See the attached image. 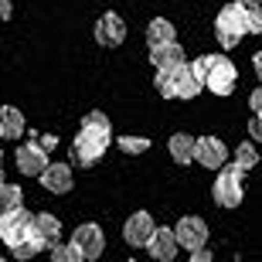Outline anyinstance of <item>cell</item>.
I'll list each match as a JSON object with an SVG mask.
<instances>
[{
    "instance_id": "8fae6325",
    "label": "cell",
    "mask_w": 262,
    "mask_h": 262,
    "mask_svg": "<svg viewBox=\"0 0 262 262\" xmlns=\"http://www.w3.org/2000/svg\"><path fill=\"white\" fill-rule=\"evenodd\" d=\"M72 242L82 249V255H85V259H99V255H102V249H106V235H102V228H99L96 222H85V225H78V228H75Z\"/></svg>"
},
{
    "instance_id": "603a6c76",
    "label": "cell",
    "mask_w": 262,
    "mask_h": 262,
    "mask_svg": "<svg viewBox=\"0 0 262 262\" xmlns=\"http://www.w3.org/2000/svg\"><path fill=\"white\" fill-rule=\"evenodd\" d=\"M17 204H24V191H20L17 184H0V211H7V208H17Z\"/></svg>"
},
{
    "instance_id": "e0dca14e",
    "label": "cell",
    "mask_w": 262,
    "mask_h": 262,
    "mask_svg": "<svg viewBox=\"0 0 262 262\" xmlns=\"http://www.w3.org/2000/svg\"><path fill=\"white\" fill-rule=\"evenodd\" d=\"M31 228L45 238V245H55L61 238V222L55 218V214L48 211H41V214H31Z\"/></svg>"
},
{
    "instance_id": "8992f818",
    "label": "cell",
    "mask_w": 262,
    "mask_h": 262,
    "mask_svg": "<svg viewBox=\"0 0 262 262\" xmlns=\"http://www.w3.org/2000/svg\"><path fill=\"white\" fill-rule=\"evenodd\" d=\"M28 225H31V214L24 211V204L0 211V238H4V245H7V249H14V245L24 238Z\"/></svg>"
},
{
    "instance_id": "5bb4252c",
    "label": "cell",
    "mask_w": 262,
    "mask_h": 262,
    "mask_svg": "<svg viewBox=\"0 0 262 262\" xmlns=\"http://www.w3.org/2000/svg\"><path fill=\"white\" fill-rule=\"evenodd\" d=\"M78 133H85L89 140H96V143H102V146L113 143V123H109V116L99 113V109H92V113L82 116V129H78Z\"/></svg>"
},
{
    "instance_id": "6da1fadb",
    "label": "cell",
    "mask_w": 262,
    "mask_h": 262,
    "mask_svg": "<svg viewBox=\"0 0 262 262\" xmlns=\"http://www.w3.org/2000/svg\"><path fill=\"white\" fill-rule=\"evenodd\" d=\"M238 82V68L225 55H204V89L211 96H232Z\"/></svg>"
},
{
    "instance_id": "9a60e30c",
    "label": "cell",
    "mask_w": 262,
    "mask_h": 262,
    "mask_svg": "<svg viewBox=\"0 0 262 262\" xmlns=\"http://www.w3.org/2000/svg\"><path fill=\"white\" fill-rule=\"evenodd\" d=\"M102 154H106V146L96 143V140H89L85 133H78L75 140H72V164L75 167H92L102 160Z\"/></svg>"
},
{
    "instance_id": "9c48e42d",
    "label": "cell",
    "mask_w": 262,
    "mask_h": 262,
    "mask_svg": "<svg viewBox=\"0 0 262 262\" xmlns=\"http://www.w3.org/2000/svg\"><path fill=\"white\" fill-rule=\"evenodd\" d=\"M123 38H126V24H123V17H119L116 10H106V14L96 20V41L102 45V48H119Z\"/></svg>"
},
{
    "instance_id": "7402d4cb",
    "label": "cell",
    "mask_w": 262,
    "mask_h": 262,
    "mask_svg": "<svg viewBox=\"0 0 262 262\" xmlns=\"http://www.w3.org/2000/svg\"><path fill=\"white\" fill-rule=\"evenodd\" d=\"M242 7V17H245V34H262V7L259 0H238Z\"/></svg>"
},
{
    "instance_id": "4316f807",
    "label": "cell",
    "mask_w": 262,
    "mask_h": 262,
    "mask_svg": "<svg viewBox=\"0 0 262 262\" xmlns=\"http://www.w3.org/2000/svg\"><path fill=\"white\" fill-rule=\"evenodd\" d=\"M119 150H123V154H146V150H150V140H146V136H119Z\"/></svg>"
},
{
    "instance_id": "cb8c5ba5",
    "label": "cell",
    "mask_w": 262,
    "mask_h": 262,
    "mask_svg": "<svg viewBox=\"0 0 262 262\" xmlns=\"http://www.w3.org/2000/svg\"><path fill=\"white\" fill-rule=\"evenodd\" d=\"M51 259L55 262H82L85 259V255H82V249H78L75 242H68V245H51Z\"/></svg>"
},
{
    "instance_id": "7c38bea8",
    "label": "cell",
    "mask_w": 262,
    "mask_h": 262,
    "mask_svg": "<svg viewBox=\"0 0 262 262\" xmlns=\"http://www.w3.org/2000/svg\"><path fill=\"white\" fill-rule=\"evenodd\" d=\"M38 181H41L45 191H51V194H68L72 184H75V181H72V167H68V164H48L38 174Z\"/></svg>"
},
{
    "instance_id": "2e32d148",
    "label": "cell",
    "mask_w": 262,
    "mask_h": 262,
    "mask_svg": "<svg viewBox=\"0 0 262 262\" xmlns=\"http://www.w3.org/2000/svg\"><path fill=\"white\" fill-rule=\"evenodd\" d=\"M150 61H154V68H177L184 65V48L177 41L157 45V48H150Z\"/></svg>"
},
{
    "instance_id": "ffe728a7",
    "label": "cell",
    "mask_w": 262,
    "mask_h": 262,
    "mask_svg": "<svg viewBox=\"0 0 262 262\" xmlns=\"http://www.w3.org/2000/svg\"><path fill=\"white\" fill-rule=\"evenodd\" d=\"M167 41H177V31L167 17H154L146 24V45L157 48V45H167Z\"/></svg>"
},
{
    "instance_id": "7a4b0ae2",
    "label": "cell",
    "mask_w": 262,
    "mask_h": 262,
    "mask_svg": "<svg viewBox=\"0 0 262 262\" xmlns=\"http://www.w3.org/2000/svg\"><path fill=\"white\" fill-rule=\"evenodd\" d=\"M242 177L245 170L238 164H228L225 160L218 167V181H214V201L222 204V208H238L245 198V187H242Z\"/></svg>"
},
{
    "instance_id": "52a82bcc",
    "label": "cell",
    "mask_w": 262,
    "mask_h": 262,
    "mask_svg": "<svg viewBox=\"0 0 262 262\" xmlns=\"http://www.w3.org/2000/svg\"><path fill=\"white\" fill-rule=\"evenodd\" d=\"M225 160H228V146L218 136H194V164L208 167V170H218Z\"/></svg>"
},
{
    "instance_id": "1f68e13d",
    "label": "cell",
    "mask_w": 262,
    "mask_h": 262,
    "mask_svg": "<svg viewBox=\"0 0 262 262\" xmlns=\"http://www.w3.org/2000/svg\"><path fill=\"white\" fill-rule=\"evenodd\" d=\"M252 68H255V75H259V82H262V51L252 55Z\"/></svg>"
},
{
    "instance_id": "277c9868",
    "label": "cell",
    "mask_w": 262,
    "mask_h": 262,
    "mask_svg": "<svg viewBox=\"0 0 262 262\" xmlns=\"http://www.w3.org/2000/svg\"><path fill=\"white\" fill-rule=\"evenodd\" d=\"M204 89V55L174 68V99H194Z\"/></svg>"
},
{
    "instance_id": "f1b7e54d",
    "label": "cell",
    "mask_w": 262,
    "mask_h": 262,
    "mask_svg": "<svg viewBox=\"0 0 262 262\" xmlns=\"http://www.w3.org/2000/svg\"><path fill=\"white\" fill-rule=\"evenodd\" d=\"M249 136H252L255 143H262V116H252V123H249Z\"/></svg>"
},
{
    "instance_id": "d6986e66",
    "label": "cell",
    "mask_w": 262,
    "mask_h": 262,
    "mask_svg": "<svg viewBox=\"0 0 262 262\" xmlns=\"http://www.w3.org/2000/svg\"><path fill=\"white\" fill-rule=\"evenodd\" d=\"M0 133L7 140H20L24 136V113L17 106H4L0 109Z\"/></svg>"
},
{
    "instance_id": "484cf974",
    "label": "cell",
    "mask_w": 262,
    "mask_h": 262,
    "mask_svg": "<svg viewBox=\"0 0 262 262\" xmlns=\"http://www.w3.org/2000/svg\"><path fill=\"white\" fill-rule=\"evenodd\" d=\"M157 92L164 99H174V68H157V78H154Z\"/></svg>"
},
{
    "instance_id": "5b68a950",
    "label": "cell",
    "mask_w": 262,
    "mask_h": 262,
    "mask_svg": "<svg viewBox=\"0 0 262 262\" xmlns=\"http://www.w3.org/2000/svg\"><path fill=\"white\" fill-rule=\"evenodd\" d=\"M174 238H177V249H187V252H194V249L208 245V225H204V218L184 214V218L174 225Z\"/></svg>"
},
{
    "instance_id": "d590c367",
    "label": "cell",
    "mask_w": 262,
    "mask_h": 262,
    "mask_svg": "<svg viewBox=\"0 0 262 262\" xmlns=\"http://www.w3.org/2000/svg\"><path fill=\"white\" fill-rule=\"evenodd\" d=\"M259 4H262V0H259Z\"/></svg>"
},
{
    "instance_id": "d6a6232c",
    "label": "cell",
    "mask_w": 262,
    "mask_h": 262,
    "mask_svg": "<svg viewBox=\"0 0 262 262\" xmlns=\"http://www.w3.org/2000/svg\"><path fill=\"white\" fill-rule=\"evenodd\" d=\"M38 143L45 146V150H55V143H58V136H41Z\"/></svg>"
},
{
    "instance_id": "f546056e",
    "label": "cell",
    "mask_w": 262,
    "mask_h": 262,
    "mask_svg": "<svg viewBox=\"0 0 262 262\" xmlns=\"http://www.w3.org/2000/svg\"><path fill=\"white\" fill-rule=\"evenodd\" d=\"M10 14H14V4H10V0H0V24L10 20Z\"/></svg>"
},
{
    "instance_id": "4dcf8cb0",
    "label": "cell",
    "mask_w": 262,
    "mask_h": 262,
    "mask_svg": "<svg viewBox=\"0 0 262 262\" xmlns=\"http://www.w3.org/2000/svg\"><path fill=\"white\" fill-rule=\"evenodd\" d=\"M191 259H194V262H211V252L201 245V249H194V252H191Z\"/></svg>"
},
{
    "instance_id": "83f0119b",
    "label": "cell",
    "mask_w": 262,
    "mask_h": 262,
    "mask_svg": "<svg viewBox=\"0 0 262 262\" xmlns=\"http://www.w3.org/2000/svg\"><path fill=\"white\" fill-rule=\"evenodd\" d=\"M249 106H252L255 116H262V82H259V89H255L252 96H249Z\"/></svg>"
},
{
    "instance_id": "4fadbf2b",
    "label": "cell",
    "mask_w": 262,
    "mask_h": 262,
    "mask_svg": "<svg viewBox=\"0 0 262 262\" xmlns=\"http://www.w3.org/2000/svg\"><path fill=\"white\" fill-rule=\"evenodd\" d=\"M154 228H157V225H154V218H150V214H146V211H136V214H129L126 225H123V238H126V245H133V249H143Z\"/></svg>"
},
{
    "instance_id": "ba28073f",
    "label": "cell",
    "mask_w": 262,
    "mask_h": 262,
    "mask_svg": "<svg viewBox=\"0 0 262 262\" xmlns=\"http://www.w3.org/2000/svg\"><path fill=\"white\" fill-rule=\"evenodd\" d=\"M14 164H17L20 174L28 177H38L45 167H48V150L38 143V140H31V143H20L17 154H14Z\"/></svg>"
},
{
    "instance_id": "d4e9b609",
    "label": "cell",
    "mask_w": 262,
    "mask_h": 262,
    "mask_svg": "<svg viewBox=\"0 0 262 262\" xmlns=\"http://www.w3.org/2000/svg\"><path fill=\"white\" fill-rule=\"evenodd\" d=\"M232 164H238L242 170H252L255 164H259V154H255V143H238V150H235V160Z\"/></svg>"
},
{
    "instance_id": "e575fe53",
    "label": "cell",
    "mask_w": 262,
    "mask_h": 262,
    "mask_svg": "<svg viewBox=\"0 0 262 262\" xmlns=\"http://www.w3.org/2000/svg\"><path fill=\"white\" fill-rule=\"evenodd\" d=\"M0 167H4V154H0Z\"/></svg>"
},
{
    "instance_id": "836d02e7",
    "label": "cell",
    "mask_w": 262,
    "mask_h": 262,
    "mask_svg": "<svg viewBox=\"0 0 262 262\" xmlns=\"http://www.w3.org/2000/svg\"><path fill=\"white\" fill-rule=\"evenodd\" d=\"M0 184H4V167H0Z\"/></svg>"
},
{
    "instance_id": "30bf717a",
    "label": "cell",
    "mask_w": 262,
    "mask_h": 262,
    "mask_svg": "<svg viewBox=\"0 0 262 262\" xmlns=\"http://www.w3.org/2000/svg\"><path fill=\"white\" fill-rule=\"evenodd\" d=\"M146 252H150V259L154 262H170L177 255V238H174V228H164V225H157L154 232H150V238H146L143 245Z\"/></svg>"
},
{
    "instance_id": "44dd1931",
    "label": "cell",
    "mask_w": 262,
    "mask_h": 262,
    "mask_svg": "<svg viewBox=\"0 0 262 262\" xmlns=\"http://www.w3.org/2000/svg\"><path fill=\"white\" fill-rule=\"evenodd\" d=\"M45 249H48V245H45V238H41V235H38V232H34V228L28 225V232H24V238H20V242L14 245L10 252L17 255V259H31V255L45 252Z\"/></svg>"
},
{
    "instance_id": "ac0fdd59",
    "label": "cell",
    "mask_w": 262,
    "mask_h": 262,
    "mask_svg": "<svg viewBox=\"0 0 262 262\" xmlns=\"http://www.w3.org/2000/svg\"><path fill=\"white\" fill-rule=\"evenodd\" d=\"M167 150H170V160L174 164H191L194 160V136H187V133H174L170 140H167Z\"/></svg>"
},
{
    "instance_id": "3957f363",
    "label": "cell",
    "mask_w": 262,
    "mask_h": 262,
    "mask_svg": "<svg viewBox=\"0 0 262 262\" xmlns=\"http://www.w3.org/2000/svg\"><path fill=\"white\" fill-rule=\"evenodd\" d=\"M214 38H218V45H222L225 51L238 48V41L245 38V17H242L238 0H235V4H225V7L218 10V17H214Z\"/></svg>"
}]
</instances>
